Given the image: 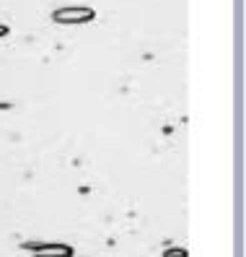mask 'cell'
I'll list each match as a JSON object with an SVG mask.
<instances>
[{
  "mask_svg": "<svg viewBox=\"0 0 246 257\" xmlns=\"http://www.w3.org/2000/svg\"><path fill=\"white\" fill-rule=\"evenodd\" d=\"M34 254L37 257H70L73 249L65 247V244H44V247L34 249Z\"/></svg>",
  "mask_w": 246,
  "mask_h": 257,
  "instance_id": "cell-2",
  "label": "cell"
},
{
  "mask_svg": "<svg viewBox=\"0 0 246 257\" xmlns=\"http://www.w3.org/2000/svg\"><path fill=\"white\" fill-rule=\"evenodd\" d=\"M52 19L57 24H86L94 19V11L83 8V6H73V8H60L52 13Z\"/></svg>",
  "mask_w": 246,
  "mask_h": 257,
  "instance_id": "cell-1",
  "label": "cell"
},
{
  "mask_svg": "<svg viewBox=\"0 0 246 257\" xmlns=\"http://www.w3.org/2000/svg\"><path fill=\"white\" fill-rule=\"evenodd\" d=\"M6 32H8V29H6V26H0V34H6Z\"/></svg>",
  "mask_w": 246,
  "mask_h": 257,
  "instance_id": "cell-3",
  "label": "cell"
}]
</instances>
